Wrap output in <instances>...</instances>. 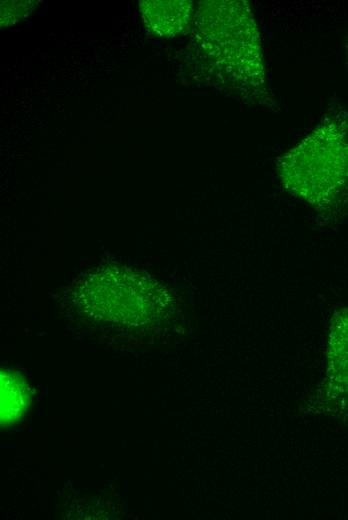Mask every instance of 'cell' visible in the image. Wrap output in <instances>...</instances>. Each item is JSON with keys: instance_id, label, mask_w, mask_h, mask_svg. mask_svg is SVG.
<instances>
[{"instance_id": "obj_1", "label": "cell", "mask_w": 348, "mask_h": 520, "mask_svg": "<svg viewBox=\"0 0 348 520\" xmlns=\"http://www.w3.org/2000/svg\"><path fill=\"white\" fill-rule=\"evenodd\" d=\"M301 146L311 153V162L295 161V163L318 165V167H310L311 174L318 173V176L306 189L307 192L310 189L306 198L330 195L331 191L345 181L348 173V144L343 141V136L340 134L333 136L325 128H320Z\"/></svg>"}, {"instance_id": "obj_2", "label": "cell", "mask_w": 348, "mask_h": 520, "mask_svg": "<svg viewBox=\"0 0 348 520\" xmlns=\"http://www.w3.org/2000/svg\"><path fill=\"white\" fill-rule=\"evenodd\" d=\"M141 6L147 26L161 35H173L183 30L191 14V5L186 1H145Z\"/></svg>"}]
</instances>
